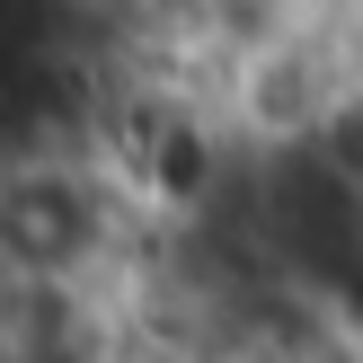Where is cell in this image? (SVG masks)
I'll return each instance as SVG.
<instances>
[{
	"mask_svg": "<svg viewBox=\"0 0 363 363\" xmlns=\"http://www.w3.org/2000/svg\"><path fill=\"white\" fill-rule=\"evenodd\" d=\"M106 248V177L80 151L0 160V284H80Z\"/></svg>",
	"mask_w": 363,
	"mask_h": 363,
	"instance_id": "cell-1",
	"label": "cell"
},
{
	"mask_svg": "<svg viewBox=\"0 0 363 363\" xmlns=\"http://www.w3.org/2000/svg\"><path fill=\"white\" fill-rule=\"evenodd\" d=\"M301 151L328 169V186H346L354 204H363V80H346V89L328 98V116L311 124V142H301Z\"/></svg>",
	"mask_w": 363,
	"mask_h": 363,
	"instance_id": "cell-2",
	"label": "cell"
},
{
	"mask_svg": "<svg viewBox=\"0 0 363 363\" xmlns=\"http://www.w3.org/2000/svg\"><path fill=\"white\" fill-rule=\"evenodd\" d=\"M71 363H98V354H71Z\"/></svg>",
	"mask_w": 363,
	"mask_h": 363,
	"instance_id": "cell-3",
	"label": "cell"
}]
</instances>
